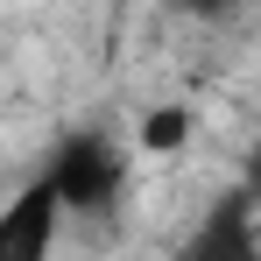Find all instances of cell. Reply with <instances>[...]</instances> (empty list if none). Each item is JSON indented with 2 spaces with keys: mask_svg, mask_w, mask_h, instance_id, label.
<instances>
[{
  "mask_svg": "<svg viewBox=\"0 0 261 261\" xmlns=\"http://www.w3.org/2000/svg\"><path fill=\"white\" fill-rule=\"evenodd\" d=\"M49 184H57V198H64V212H113L120 205V191H127V155H120V141L113 134H71L57 155H49Z\"/></svg>",
  "mask_w": 261,
  "mask_h": 261,
  "instance_id": "1",
  "label": "cell"
},
{
  "mask_svg": "<svg viewBox=\"0 0 261 261\" xmlns=\"http://www.w3.org/2000/svg\"><path fill=\"white\" fill-rule=\"evenodd\" d=\"M64 198L49 176H29L7 205H0V261H43L57 247V226H64Z\"/></svg>",
  "mask_w": 261,
  "mask_h": 261,
  "instance_id": "2",
  "label": "cell"
},
{
  "mask_svg": "<svg viewBox=\"0 0 261 261\" xmlns=\"http://www.w3.org/2000/svg\"><path fill=\"white\" fill-rule=\"evenodd\" d=\"M198 134L191 120V106H148L141 113V127H134V148L141 155H184V141Z\"/></svg>",
  "mask_w": 261,
  "mask_h": 261,
  "instance_id": "3",
  "label": "cell"
},
{
  "mask_svg": "<svg viewBox=\"0 0 261 261\" xmlns=\"http://www.w3.org/2000/svg\"><path fill=\"white\" fill-rule=\"evenodd\" d=\"M176 7H184L191 21H226V14H233L240 0H176Z\"/></svg>",
  "mask_w": 261,
  "mask_h": 261,
  "instance_id": "4",
  "label": "cell"
},
{
  "mask_svg": "<svg viewBox=\"0 0 261 261\" xmlns=\"http://www.w3.org/2000/svg\"><path fill=\"white\" fill-rule=\"evenodd\" d=\"M247 198H254V212H261V148L247 155Z\"/></svg>",
  "mask_w": 261,
  "mask_h": 261,
  "instance_id": "5",
  "label": "cell"
}]
</instances>
